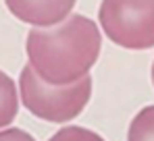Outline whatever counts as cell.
Wrapping results in <instances>:
<instances>
[{"mask_svg":"<svg viewBox=\"0 0 154 141\" xmlns=\"http://www.w3.org/2000/svg\"><path fill=\"white\" fill-rule=\"evenodd\" d=\"M152 83H154V64H152Z\"/></svg>","mask_w":154,"mask_h":141,"instance_id":"9c48e42d","label":"cell"},{"mask_svg":"<svg viewBox=\"0 0 154 141\" xmlns=\"http://www.w3.org/2000/svg\"><path fill=\"white\" fill-rule=\"evenodd\" d=\"M0 141H35V139L29 133H25L23 129L6 127V129H0Z\"/></svg>","mask_w":154,"mask_h":141,"instance_id":"ba28073f","label":"cell"},{"mask_svg":"<svg viewBox=\"0 0 154 141\" xmlns=\"http://www.w3.org/2000/svg\"><path fill=\"white\" fill-rule=\"evenodd\" d=\"M17 112H19V95L15 81L4 70H0V129L11 127Z\"/></svg>","mask_w":154,"mask_h":141,"instance_id":"5b68a950","label":"cell"},{"mask_svg":"<svg viewBox=\"0 0 154 141\" xmlns=\"http://www.w3.org/2000/svg\"><path fill=\"white\" fill-rule=\"evenodd\" d=\"M98 19L112 44L127 50L154 48V0H102Z\"/></svg>","mask_w":154,"mask_h":141,"instance_id":"3957f363","label":"cell"},{"mask_svg":"<svg viewBox=\"0 0 154 141\" xmlns=\"http://www.w3.org/2000/svg\"><path fill=\"white\" fill-rule=\"evenodd\" d=\"M92 77L85 75L69 85H52L44 81L31 64H27L19 75L21 102L33 116L48 122H69L83 112L92 98Z\"/></svg>","mask_w":154,"mask_h":141,"instance_id":"7a4b0ae2","label":"cell"},{"mask_svg":"<svg viewBox=\"0 0 154 141\" xmlns=\"http://www.w3.org/2000/svg\"><path fill=\"white\" fill-rule=\"evenodd\" d=\"M25 50L31 69L44 81L69 85L90 75L102 50V35L92 19L69 15L58 25L31 29Z\"/></svg>","mask_w":154,"mask_h":141,"instance_id":"6da1fadb","label":"cell"},{"mask_svg":"<svg viewBox=\"0 0 154 141\" xmlns=\"http://www.w3.org/2000/svg\"><path fill=\"white\" fill-rule=\"evenodd\" d=\"M127 141H154V104L142 108L131 118Z\"/></svg>","mask_w":154,"mask_h":141,"instance_id":"8992f818","label":"cell"},{"mask_svg":"<svg viewBox=\"0 0 154 141\" xmlns=\"http://www.w3.org/2000/svg\"><path fill=\"white\" fill-rule=\"evenodd\" d=\"M75 2L77 0H4L13 17L35 27H52L65 21Z\"/></svg>","mask_w":154,"mask_h":141,"instance_id":"277c9868","label":"cell"},{"mask_svg":"<svg viewBox=\"0 0 154 141\" xmlns=\"http://www.w3.org/2000/svg\"><path fill=\"white\" fill-rule=\"evenodd\" d=\"M48 141H104V137H100L98 133H94L85 127L73 124V127H63Z\"/></svg>","mask_w":154,"mask_h":141,"instance_id":"52a82bcc","label":"cell"}]
</instances>
